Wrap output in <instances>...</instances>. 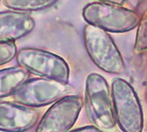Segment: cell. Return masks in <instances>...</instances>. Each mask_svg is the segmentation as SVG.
Wrapping results in <instances>:
<instances>
[{
  "label": "cell",
  "instance_id": "cell-8",
  "mask_svg": "<svg viewBox=\"0 0 147 132\" xmlns=\"http://www.w3.org/2000/svg\"><path fill=\"white\" fill-rule=\"evenodd\" d=\"M39 118L40 113L35 108L0 100V131H28L36 125Z\"/></svg>",
  "mask_w": 147,
  "mask_h": 132
},
{
  "label": "cell",
  "instance_id": "cell-6",
  "mask_svg": "<svg viewBox=\"0 0 147 132\" xmlns=\"http://www.w3.org/2000/svg\"><path fill=\"white\" fill-rule=\"evenodd\" d=\"M67 84L43 77L28 78L13 94L14 102L29 108L52 105L67 92Z\"/></svg>",
  "mask_w": 147,
  "mask_h": 132
},
{
  "label": "cell",
  "instance_id": "cell-7",
  "mask_svg": "<svg viewBox=\"0 0 147 132\" xmlns=\"http://www.w3.org/2000/svg\"><path fill=\"white\" fill-rule=\"evenodd\" d=\"M83 108L78 95L63 96L53 103L37 124L35 132H69Z\"/></svg>",
  "mask_w": 147,
  "mask_h": 132
},
{
  "label": "cell",
  "instance_id": "cell-9",
  "mask_svg": "<svg viewBox=\"0 0 147 132\" xmlns=\"http://www.w3.org/2000/svg\"><path fill=\"white\" fill-rule=\"evenodd\" d=\"M34 19L26 12L0 11V42H13L28 35L34 28Z\"/></svg>",
  "mask_w": 147,
  "mask_h": 132
},
{
  "label": "cell",
  "instance_id": "cell-11",
  "mask_svg": "<svg viewBox=\"0 0 147 132\" xmlns=\"http://www.w3.org/2000/svg\"><path fill=\"white\" fill-rule=\"evenodd\" d=\"M58 0H3V4L10 10L21 12H33L46 10Z\"/></svg>",
  "mask_w": 147,
  "mask_h": 132
},
{
  "label": "cell",
  "instance_id": "cell-2",
  "mask_svg": "<svg viewBox=\"0 0 147 132\" xmlns=\"http://www.w3.org/2000/svg\"><path fill=\"white\" fill-rule=\"evenodd\" d=\"M111 98L115 122L123 132H142L144 116L141 103L133 87L122 78L112 82Z\"/></svg>",
  "mask_w": 147,
  "mask_h": 132
},
{
  "label": "cell",
  "instance_id": "cell-12",
  "mask_svg": "<svg viewBox=\"0 0 147 132\" xmlns=\"http://www.w3.org/2000/svg\"><path fill=\"white\" fill-rule=\"evenodd\" d=\"M17 52L16 44L13 42H0V66L14 59Z\"/></svg>",
  "mask_w": 147,
  "mask_h": 132
},
{
  "label": "cell",
  "instance_id": "cell-13",
  "mask_svg": "<svg viewBox=\"0 0 147 132\" xmlns=\"http://www.w3.org/2000/svg\"><path fill=\"white\" fill-rule=\"evenodd\" d=\"M70 132H103V131L95 126H86V127H81L73 129Z\"/></svg>",
  "mask_w": 147,
  "mask_h": 132
},
{
  "label": "cell",
  "instance_id": "cell-5",
  "mask_svg": "<svg viewBox=\"0 0 147 132\" xmlns=\"http://www.w3.org/2000/svg\"><path fill=\"white\" fill-rule=\"evenodd\" d=\"M83 17L89 25L110 32L128 31L138 22L135 12L107 3L88 4L83 10Z\"/></svg>",
  "mask_w": 147,
  "mask_h": 132
},
{
  "label": "cell",
  "instance_id": "cell-4",
  "mask_svg": "<svg viewBox=\"0 0 147 132\" xmlns=\"http://www.w3.org/2000/svg\"><path fill=\"white\" fill-rule=\"evenodd\" d=\"M84 43L91 60L102 71L117 74L125 70L121 54L107 31L87 25L84 28Z\"/></svg>",
  "mask_w": 147,
  "mask_h": 132
},
{
  "label": "cell",
  "instance_id": "cell-3",
  "mask_svg": "<svg viewBox=\"0 0 147 132\" xmlns=\"http://www.w3.org/2000/svg\"><path fill=\"white\" fill-rule=\"evenodd\" d=\"M20 67L40 77L68 84L70 67L66 61L54 53L36 48H23L17 52Z\"/></svg>",
  "mask_w": 147,
  "mask_h": 132
},
{
  "label": "cell",
  "instance_id": "cell-14",
  "mask_svg": "<svg viewBox=\"0 0 147 132\" xmlns=\"http://www.w3.org/2000/svg\"><path fill=\"white\" fill-rule=\"evenodd\" d=\"M0 1H1V0H0Z\"/></svg>",
  "mask_w": 147,
  "mask_h": 132
},
{
  "label": "cell",
  "instance_id": "cell-10",
  "mask_svg": "<svg viewBox=\"0 0 147 132\" xmlns=\"http://www.w3.org/2000/svg\"><path fill=\"white\" fill-rule=\"evenodd\" d=\"M28 76L29 73L20 66L0 70V100L14 94Z\"/></svg>",
  "mask_w": 147,
  "mask_h": 132
},
{
  "label": "cell",
  "instance_id": "cell-1",
  "mask_svg": "<svg viewBox=\"0 0 147 132\" xmlns=\"http://www.w3.org/2000/svg\"><path fill=\"white\" fill-rule=\"evenodd\" d=\"M85 108L93 126L101 130L115 127V118L109 88L105 78L97 73H91L86 77Z\"/></svg>",
  "mask_w": 147,
  "mask_h": 132
}]
</instances>
